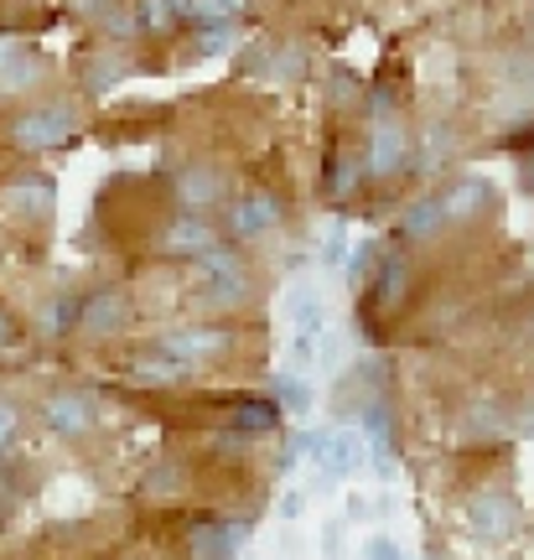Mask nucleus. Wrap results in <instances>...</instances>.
Wrapping results in <instances>:
<instances>
[{
    "label": "nucleus",
    "mask_w": 534,
    "mask_h": 560,
    "mask_svg": "<svg viewBox=\"0 0 534 560\" xmlns=\"http://www.w3.org/2000/svg\"><path fill=\"white\" fill-rule=\"evenodd\" d=\"M198 291L213 306H239V301L255 296V276L244 270V260H239L234 249L213 244L208 255H198Z\"/></svg>",
    "instance_id": "1"
},
{
    "label": "nucleus",
    "mask_w": 534,
    "mask_h": 560,
    "mask_svg": "<svg viewBox=\"0 0 534 560\" xmlns=\"http://www.w3.org/2000/svg\"><path fill=\"white\" fill-rule=\"evenodd\" d=\"M306 457H312V467H322L317 493H327V488H337V482L358 467L363 441H358L353 431H343V425H322V431H306Z\"/></svg>",
    "instance_id": "2"
},
{
    "label": "nucleus",
    "mask_w": 534,
    "mask_h": 560,
    "mask_svg": "<svg viewBox=\"0 0 534 560\" xmlns=\"http://www.w3.org/2000/svg\"><path fill=\"white\" fill-rule=\"evenodd\" d=\"M79 136V109L73 104H42V109H26L11 120V140L21 151H53L62 140Z\"/></svg>",
    "instance_id": "3"
},
{
    "label": "nucleus",
    "mask_w": 534,
    "mask_h": 560,
    "mask_svg": "<svg viewBox=\"0 0 534 560\" xmlns=\"http://www.w3.org/2000/svg\"><path fill=\"white\" fill-rule=\"evenodd\" d=\"M280 219H286L280 198H276V192H265V187H255V192H239V198L229 202V219H223V229H229V240L249 244V240H265Z\"/></svg>",
    "instance_id": "4"
},
{
    "label": "nucleus",
    "mask_w": 534,
    "mask_h": 560,
    "mask_svg": "<svg viewBox=\"0 0 534 560\" xmlns=\"http://www.w3.org/2000/svg\"><path fill=\"white\" fill-rule=\"evenodd\" d=\"M42 420H47L58 436H89V431L100 425V410H94V400H89L83 389H58V395L42 400Z\"/></svg>",
    "instance_id": "5"
},
{
    "label": "nucleus",
    "mask_w": 534,
    "mask_h": 560,
    "mask_svg": "<svg viewBox=\"0 0 534 560\" xmlns=\"http://www.w3.org/2000/svg\"><path fill=\"white\" fill-rule=\"evenodd\" d=\"M234 342V332H223V327H182V332H166V338L156 342L166 359H177V363H202V359H213V353H223Z\"/></svg>",
    "instance_id": "6"
},
{
    "label": "nucleus",
    "mask_w": 534,
    "mask_h": 560,
    "mask_svg": "<svg viewBox=\"0 0 534 560\" xmlns=\"http://www.w3.org/2000/svg\"><path fill=\"white\" fill-rule=\"evenodd\" d=\"M467 520H473V529L483 540H509L519 529V503L509 493H483V499H473Z\"/></svg>",
    "instance_id": "7"
},
{
    "label": "nucleus",
    "mask_w": 534,
    "mask_h": 560,
    "mask_svg": "<svg viewBox=\"0 0 534 560\" xmlns=\"http://www.w3.org/2000/svg\"><path fill=\"white\" fill-rule=\"evenodd\" d=\"M42 79H47V58H37L21 42H0V94H21Z\"/></svg>",
    "instance_id": "8"
},
{
    "label": "nucleus",
    "mask_w": 534,
    "mask_h": 560,
    "mask_svg": "<svg viewBox=\"0 0 534 560\" xmlns=\"http://www.w3.org/2000/svg\"><path fill=\"white\" fill-rule=\"evenodd\" d=\"M286 317L297 327V338H322L327 332V301L312 280H297L291 291H286Z\"/></svg>",
    "instance_id": "9"
},
{
    "label": "nucleus",
    "mask_w": 534,
    "mask_h": 560,
    "mask_svg": "<svg viewBox=\"0 0 534 560\" xmlns=\"http://www.w3.org/2000/svg\"><path fill=\"white\" fill-rule=\"evenodd\" d=\"M405 151H410V136H405V125L399 120H379L374 136H369V177H390V172H399V161H405Z\"/></svg>",
    "instance_id": "10"
},
{
    "label": "nucleus",
    "mask_w": 534,
    "mask_h": 560,
    "mask_svg": "<svg viewBox=\"0 0 534 560\" xmlns=\"http://www.w3.org/2000/svg\"><path fill=\"white\" fill-rule=\"evenodd\" d=\"M244 540H249V524H229V520L198 524V529H193V556L198 560H234Z\"/></svg>",
    "instance_id": "11"
},
{
    "label": "nucleus",
    "mask_w": 534,
    "mask_h": 560,
    "mask_svg": "<svg viewBox=\"0 0 534 560\" xmlns=\"http://www.w3.org/2000/svg\"><path fill=\"white\" fill-rule=\"evenodd\" d=\"M125 322H130V306H125V296H119V291H100V296H83V317H79L83 332L104 338V332H119Z\"/></svg>",
    "instance_id": "12"
},
{
    "label": "nucleus",
    "mask_w": 534,
    "mask_h": 560,
    "mask_svg": "<svg viewBox=\"0 0 534 560\" xmlns=\"http://www.w3.org/2000/svg\"><path fill=\"white\" fill-rule=\"evenodd\" d=\"M436 202H441V223H467V219L483 213V202H488V182L462 177L456 187H446Z\"/></svg>",
    "instance_id": "13"
},
{
    "label": "nucleus",
    "mask_w": 534,
    "mask_h": 560,
    "mask_svg": "<svg viewBox=\"0 0 534 560\" xmlns=\"http://www.w3.org/2000/svg\"><path fill=\"white\" fill-rule=\"evenodd\" d=\"M213 244H218V234L202 219H193V213H187V219H172V229H166V249H172V255H193V260H198Z\"/></svg>",
    "instance_id": "14"
},
{
    "label": "nucleus",
    "mask_w": 534,
    "mask_h": 560,
    "mask_svg": "<svg viewBox=\"0 0 534 560\" xmlns=\"http://www.w3.org/2000/svg\"><path fill=\"white\" fill-rule=\"evenodd\" d=\"M5 202L21 208L26 219H47V213H53V182L42 177V172H32L26 182H16V187L5 192Z\"/></svg>",
    "instance_id": "15"
},
{
    "label": "nucleus",
    "mask_w": 534,
    "mask_h": 560,
    "mask_svg": "<svg viewBox=\"0 0 534 560\" xmlns=\"http://www.w3.org/2000/svg\"><path fill=\"white\" fill-rule=\"evenodd\" d=\"M177 187L193 208H208V202L223 198V172H218V166H187L177 177Z\"/></svg>",
    "instance_id": "16"
},
{
    "label": "nucleus",
    "mask_w": 534,
    "mask_h": 560,
    "mask_svg": "<svg viewBox=\"0 0 534 560\" xmlns=\"http://www.w3.org/2000/svg\"><path fill=\"white\" fill-rule=\"evenodd\" d=\"M276 405L280 410H291V416H306V410H312V384L301 380L297 369H280L276 374Z\"/></svg>",
    "instance_id": "17"
},
{
    "label": "nucleus",
    "mask_w": 534,
    "mask_h": 560,
    "mask_svg": "<svg viewBox=\"0 0 534 560\" xmlns=\"http://www.w3.org/2000/svg\"><path fill=\"white\" fill-rule=\"evenodd\" d=\"M405 280H410V270H405V260H384L374 270V280H369V301H379V306H390V301L405 291Z\"/></svg>",
    "instance_id": "18"
},
{
    "label": "nucleus",
    "mask_w": 534,
    "mask_h": 560,
    "mask_svg": "<svg viewBox=\"0 0 534 560\" xmlns=\"http://www.w3.org/2000/svg\"><path fill=\"white\" fill-rule=\"evenodd\" d=\"M276 420H280V405L276 400H239V410H234V425H239V431H249V436L270 431Z\"/></svg>",
    "instance_id": "19"
},
{
    "label": "nucleus",
    "mask_w": 534,
    "mask_h": 560,
    "mask_svg": "<svg viewBox=\"0 0 534 560\" xmlns=\"http://www.w3.org/2000/svg\"><path fill=\"white\" fill-rule=\"evenodd\" d=\"M399 229H405L410 240H426V234H436V229H441V202H436V198H420L416 208L405 213V223H399Z\"/></svg>",
    "instance_id": "20"
},
{
    "label": "nucleus",
    "mask_w": 534,
    "mask_h": 560,
    "mask_svg": "<svg viewBox=\"0 0 534 560\" xmlns=\"http://www.w3.org/2000/svg\"><path fill=\"white\" fill-rule=\"evenodd\" d=\"M136 374L140 380H161V384H172V380H187V374H193V369H187V363H177V359H166V353H146V359L136 363Z\"/></svg>",
    "instance_id": "21"
},
{
    "label": "nucleus",
    "mask_w": 534,
    "mask_h": 560,
    "mask_svg": "<svg viewBox=\"0 0 534 560\" xmlns=\"http://www.w3.org/2000/svg\"><path fill=\"white\" fill-rule=\"evenodd\" d=\"M374 270H379V240H363L353 255H348V280H353V285H369Z\"/></svg>",
    "instance_id": "22"
},
{
    "label": "nucleus",
    "mask_w": 534,
    "mask_h": 560,
    "mask_svg": "<svg viewBox=\"0 0 534 560\" xmlns=\"http://www.w3.org/2000/svg\"><path fill=\"white\" fill-rule=\"evenodd\" d=\"M343 260H348V229L333 223V229H327V240H322V265H343Z\"/></svg>",
    "instance_id": "23"
},
{
    "label": "nucleus",
    "mask_w": 534,
    "mask_h": 560,
    "mask_svg": "<svg viewBox=\"0 0 534 560\" xmlns=\"http://www.w3.org/2000/svg\"><path fill=\"white\" fill-rule=\"evenodd\" d=\"M79 317H83V296H62L58 301V312H53V327H79Z\"/></svg>",
    "instance_id": "24"
},
{
    "label": "nucleus",
    "mask_w": 534,
    "mask_h": 560,
    "mask_svg": "<svg viewBox=\"0 0 534 560\" xmlns=\"http://www.w3.org/2000/svg\"><path fill=\"white\" fill-rule=\"evenodd\" d=\"M363 560H405V550H399L390 535H374V540L363 545Z\"/></svg>",
    "instance_id": "25"
},
{
    "label": "nucleus",
    "mask_w": 534,
    "mask_h": 560,
    "mask_svg": "<svg viewBox=\"0 0 534 560\" xmlns=\"http://www.w3.org/2000/svg\"><path fill=\"white\" fill-rule=\"evenodd\" d=\"M198 47L213 58V52H223V47H234V26H213V32H202Z\"/></svg>",
    "instance_id": "26"
},
{
    "label": "nucleus",
    "mask_w": 534,
    "mask_h": 560,
    "mask_svg": "<svg viewBox=\"0 0 534 560\" xmlns=\"http://www.w3.org/2000/svg\"><path fill=\"white\" fill-rule=\"evenodd\" d=\"M16 425H21V416H16V405H5L0 400V452L16 441Z\"/></svg>",
    "instance_id": "27"
},
{
    "label": "nucleus",
    "mask_w": 534,
    "mask_h": 560,
    "mask_svg": "<svg viewBox=\"0 0 534 560\" xmlns=\"http://www.w3.org/2000/svg\"><path fill=\"white\" fill-rule=\"evenodd\" d=\"M301 509H306V493H297V488H291V493L280 499V520H301Z\"/></svg>",
    "instance_id": "28"
},
{
    "label": "nucleus",
    "mask_w": 534,
    "mask_h": 560,
    "mask_svg": "<svg viewBox=\"0 0 534 560\" xmlns=\"http://www.w3.org/2000/svg\"><path fill=\"white\" fill-rule=\"evenodd\" d=\"M301 452H306V436H297L291 441V446H286V452H280V472H291V467H297V457Z\"/></svg>",
    "instance_id": "29"
},
{
    "label": "nucleus",
    "mask_w": 534,
    "mask_h": 560,
    "mask_svg": "<svg viewBox=\"0 0 534 560\" xmlns=\"http://www.w3.org/2000/svg\"><path fill=\"white\" fill-rule=\"evenodd\" d=\"M333 100H337V104L353 100V79H348V73H337V79H333Z\"/></svg>",
    "instance_id": "30"
},
{
    "label": "nucleus",
    "mask_w": 534,
    "mask_h": 560,
    "mask_svg": "<svg viewBox=\"0 0 534 560\" xmlns=\"http://www.w3.org/2000/svg\"><path fill=\"white\" fill-rule=\"evenodd\" d=\"M16 342V322H11V312H0V348H11Z\"/></svg>",
    "instance_id": "31"
},
{
    "label": "nucleus",
    "mask_w": 534,
    "mask_h": 560,
    "mask_svg": "<svg viewBox=\"0 0 534 560\" xmlns=\"http://www.w3.org/2000/svg\"><path fill=\"white\" fill-rule=\"evenodd\" d=\"M218 5H229V11H234V16H239V11H244V0H218Z\"/></svg>",
    "instance_id": "32"
},
{
    "label": "nucleus",
    "mask_w": 534,
    "mask_h": 560,
    "mask_svg": "<svg viewBox=\"0 0 534 560\" xmlns=\"http://www.w3.org/2000/svg\"><path fill=\"white\" fill-rule=\"evenodd\" d=\"M524 177H530V187H534V156H530V166H524Z\"/></svg>",
    "instance_id": "33"
},
{
    "label": "nucleus",
    "mask_w": 534,
    "mask_h": 560,
    "mask_svg": "<svg viewBox=\"0 0 534 560\" xmlns=\"http://www.w3.org/2000/svg\"><path fill=\"white\" fill-rule=\"evenodd\" d=\"M405 560H410V556H405Z\"/></svg>",
    "instance_id": "34"
}]
</instances>
